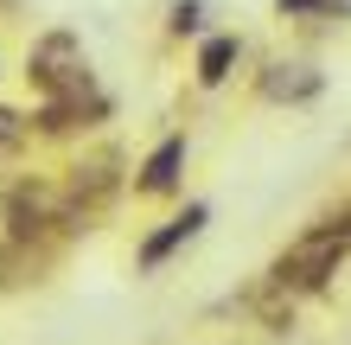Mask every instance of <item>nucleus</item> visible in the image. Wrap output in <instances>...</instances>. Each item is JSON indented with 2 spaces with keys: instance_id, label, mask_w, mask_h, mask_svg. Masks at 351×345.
<instances>
[{
  "instance_id": "1",
  "label": "nucleus",
  "mask_w": 351,
  "mask_h": 345,
  "mask_svg": "<svg viewBox=\"0 0 351 345\" xmlns=\"http://www.w3.org/2000/svg\"><path fill=\"white\" fill-rule=\"evenodd\" d=\"M121 192H128V154H121L115 141L84 147L64 173H58V217H64V230H71V237L96 230L102 211H109Z\"/></svg>"
},
{
  "instance_id": "2",
  "label": "nucleus",
  "mask_w": 351,
  "mask_h": 345,
  "mask_svg": "<svg viewBox=\"0 0 351 345\" xmlns=\"http://www.w3.org/2000/svg\"><path fill=\"white\" fill-rule=\"evenodd\" d=\"M90 51H84V38H77L71 26H45L26 45V84L38 96H64V90H84L90 84Z\"/></svg>"
},
{
  "instance_id": "3",
  "label": "nucleus",
  "mask_w": 351,
  "mask_h": 345,
  "mask_svg": "<svg viewBox=\"0 0 351 345\" xmlns=\"http://www.w3.org/2000/svg\"><path fill=\"white\" fill-rule=\"evenodd\" d=\"M109 115H115V103L102 96V84H96V77H90L84 90L38 96V109H26V121H32V141H71V134H96Z\"/></svg>"
},
{
  "instance_id": "4",
  "label": "nucleus",
  "mask_w": 351,
  "mask_h": 345,
  "mask_svg": "<svg viewBox=\"0 0 351 345\" xmlns=\"http://www.w3.org/2000/svg\"><path fill=\"white\" fill-rule=\"evenodd\" d=\"M185 160H192V134L173 128V134H160L147 154H141V167L128 173V192L134 198H179L185 186Z\"/></svg>"
},
{
  "instance_id": "5",
  "label": "nucleus",
  "mask_w": 351,
  "mask_h": 345,
  "mask_svg": "<svg viewBox=\"0 0 351 345\" xmlns=\"http://www.w3.org/2000/svg\"><path fill=\"white\" fill-rule=\"evenodd\" d=\"M204 224H211V205H204V198H192L185 211H173L167 224H154L147 237L134 243V275H160L179 250H192V243H198V230H204Z\"/></svg>"
},
{
  "instance_id": "6",
  "label": "nucleus",
  "mask_w": 351,
  "mask_h": 345,
  "mask_svg": "<svg viewBox=\"0 0 351 345\" xmlns=\"http://www.w3.org/2000/svg\"><path fill=\"white\" fill-rule=\"evenodd\" d=\"M250 90H256V103H268V109H306L326 90V77L306 64V58H268V64L250 77Z\"/></svg>"
},
{
  "instance_id": "7",
  "label": "nucleus",
  "mask_w": 351,
  "mask_h": 345,
  "mask_svg": "<svg viewBox=\"0 0 351 345\" xmlns=\"http://www.w3.org/2000/svg\"><path fill=\"white\" fill-rule=\"evenodd\" d=\"M237 64H243V32H198V58H192L198 90H223Z\"/></svg>"
},
{
  "instance_id": "8",
  "label": "nucleus",
  "mask_w": 351,
  "mask_h": 345,
  "mask_svg": "<svg viewBox=\"0 0 351 345\" xmlns=\"http://www.w3.org/2000/svg\"><path fill=\"white\" fill-rule=\"evenodd\" d=\"M26 141H32V121H26V109H7V103H0V167L26 154Z\"/></svg>"
},
{
  "instance_id": "9",
  "label": "nucleus",
  "mask_w": 351,
  "mask_h": 345,
  "mask_svg": "<svg viewBox=\"0 0 351 345\" xmlns=\"http://www.w3.org/2000/svg\"><path fill=\"white\" fill-rule=\"evenodd\" d=\"M281 19H351V0H275Z\"/></svg>"
},
{
  "instance_id": "10",
  "label": "nucleus",
  "mask_w": 351,
  "mask_h": 345,
  "mask_svg": "<svg viewBox=\"0 0 351 345\" xmlns=\"http://www.w3.org/2000/svg\"><path fill=\"white\" fill-rule=\"evenodd\" d=\"M167 32L173 38H198L204 32V0H173L167 7Z\"/></svg>"
}]
</instances>
